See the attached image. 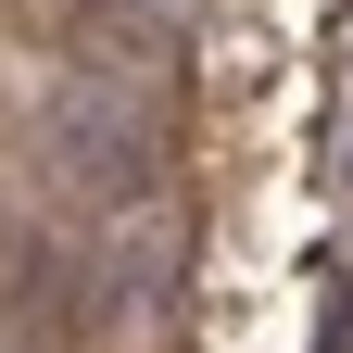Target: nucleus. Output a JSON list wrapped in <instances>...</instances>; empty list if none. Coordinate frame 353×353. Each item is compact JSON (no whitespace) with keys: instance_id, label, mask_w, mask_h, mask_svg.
Here are the masks:
<instances>
[{"instance_id":"f03ea898","label":"nucleus","mask_w":353,"mask_h":353,"mask_svg":"<svg viewBox=\"0 0 353 353\" xmlns=\"http://www.w3.org/2000/svg\"><path fill=\"white\" fill-rule=\"evenodd\" d=\"M164 13L152 0H76V76H114V88H139L152 101V76H164Z\"/></svg>"},{"instance_id":"f257e3e1","label":"nucleus","mask_w":353,"mask_h":353,"mask_svg":"<svg viewBox=\"0 0 353 353\" xmlns=\"http://www.w3.org/2000/svg\"><path fill=\"white\" fill-rule=\"evenodd\" d=\"M38 176L101 228V214L152 202V101L114 76H63L51 101H38Z\"/></svg>"}]
</instances>
